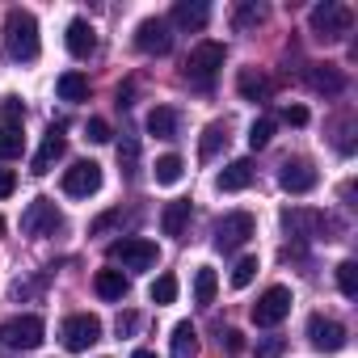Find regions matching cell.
<instances>
[{"label": "cell", "mask_w": 358, "mask_h": 358, "mask_svg": "<svg viewBox=\"0 0 358 358\" xmlns=\"http://www.w3.org/2000/svg\"><path fill=\"white\" fill-rule=\"evenodd\" d=\"M5 51L17 59V64H34L43 43H38V22L30 9H9L5 17Z\"/></svg>", "instance_id": "1"}, {"label": "cell", "mask_w": 358, "mask_h": 358, "mask_svg": "<svg viewBox=\"0 0 358 358\" xmlns=\"http://www.w3.org/2000/svg\"><path fill=\"white\" fill-rule=\"evenodd\" d=\"M308 26H312V34H316L320 43H337V38L350 34L354 13H350L345 5H337V0H324V5H316V9L308 13Z\"/></svg>", "instance_id": "2"}, {"label": "cell", "mask_w": 358, "mask_h": 358, "mask_svg": "<svg viewBox=\"0 0 358 358\" xmlns=\"http://www.w3.org/2000/svg\"><path fill=\"white\" fill-rule=\"evenodd\" d=\"M43 337H47V324H43V316H34V312L9 316L5 324H0V345H5V350H38Z\"/></svg>", "instance_id": "3"}, {"label": "cell", "mask_w": 358, "mask_h": 358, "mask_svg": "<svg viewBox=\"0 0 358 358\" xmlns=\"http://www.w3.org/2000/svg\"><path fill=\"white\" fill-rule=\"evenodd\" d=\"M156 257H160V249L143 236H122V241L110 245V262L122 266V270H152Z\"/></svg>", "instance_id": "4"}, {"label": "cell", "mask_w": 358, "mask_h": 358, "mask_svg": "<svg viewBox=\"0 0 358 358\" xmlns=\"http://www.w3.org/2000/svg\"><path fill=\"white\" fill-rule=\"evenodd\" d=\"M64 228V215L51 199H34L26 211H22V232L26 236H55Z\"/></svg>", "instance_id": "5"}, {"label": "cell", "mask_w": 358, "mask_h": 358, "mask_svg": "<svg viewBox=\"0 0 358 358\" xmlns=\"http://www.w3.org/2000/svg\"><path fill=\"white\" fill-rule=\"evenodd\" d=\"M59 337H64V345H68L72 354H80V350H89V345L101 341V320H97L93 312H76V316L64 320Z\"/></svg>", "instance_id": "6"}, {"label": "cell", "mask_w": 358, "mask_h": 358, "mask_svg": "<svg viewBox=\"0 0 358 358\" xmlns=\"http://www.w3.org/2000/svg\"><path fill=\"white\" fill-rule=\"evenodd\" d=\"M220 68H224V47H220V43H199V47L190 51V59H186V80L211 85Z\"/></svg>", "instance_id": "7"}, {"label": "cell", "mask_w": 358, "mask_h": 358, "mask_svg": "<svg viewBox=\"0 0 358 358\" xmlns=\"http://www.w3.org/2000/svg\"><path fill=\"white\" fill-rule=\"evenodd\" d=\"M135 47L143 55H169L173 51V26L164 17H143L135 26Z\"/></svg>", "instance_id": "8"}, {"label": "cell", "mask_w": 358, "mask_h": 358, "mask_svg": "<svg viewBox=\"0 0 358 358\" xmlns=\"http://www.w3.org/2000/svg\"><path fill=\"white\" fill-rule=\"evenodd\" d=\"M287 312H291V291H287V287H270V291H262V299L253 303V324H257V329H274V324L287 320Z\"/></svg>", "instance_id": "9"}, {"label": "cell", "mask_w": 358, "mask_h": 358, "mask_svg": "<svg viewBox=\"0 0 358 358\" xmlns=\"http://www.w3.org/2000/svg\"><path fill=\"white\" fill-rule=\"evenodd\" d=\"M101 190V164L97 160H76L68 173H64V194L72 199H89Z\"/></svg>", "instance_id": "10"}, {"label": "cell", "mask_w": 358, "mask_h": 358, "mask_svg": "<svg viewBox=\"0 0 358 358\" xmlns=\"http://www.w3.org/2000/svg\"><path fill=\"white\" fill-rule=\"evenodd\" d=\"M249 236H253V215L249 211H232V215H224L215 224V249H224V253L241 249Z\"/></svg>", "instance_id": "11"}, {"label": "cell", "mask_w": 358, "mask_h": 358, "mask_svg": "<svg viewBox=\"0 0 358 358\" xmlns=\"http://www.w3.org/2000/svg\"><path fill=\"white\" fill-rule=\"evenodd\" d=\"M282 228H287L295 241H316V236L329 232V220H324L320 211H303V207H295V211L282 215Z\"/></svg>", "instance_id": "12"}, {"label": "cell", "mask_w": 358, "mask_h": 358, "mask_svg": "<svg viewBox=\"0 0 358 358\" xmlns=\"http://www.w3.org/2000/svg\"><path fill=\"white\" fill-rule=\"evenodd\" d=\"M278 186H282L287 194H308V190L316 186V169H312V160H303V156L287 160L282 173H278Z\"/></svg>", "instance_id": "13"}, {"label": "cell", "mask_w": 358, "mask_h": 358, "mask_svg": "<svg viewBox=\"0 0 358 358\" xmlns=\"http://www.w3.org/2000/svg\"><path fill=\"white\" fill-rule=\"evenodd\" d=\"M308 337H312L316 350L337 354V350L345 345V324H337V320H329V316H312V320H308Z\"/></svg>", "instance_id": "14"}, {"label": "cell", "mask_w": 358, "mask_h": 358, "mask_svg": "<svg viewBox=\"0 0 358 358\" xmlns=\"http://www.w3.org/2000/svg\"><path fill=\"white\" fill-rule=\"evenodd\" d=\"M207 22H211V5H203V0H177V5H173V22H169V26L199 34V30H207Z\"/></svg>", "instance_id": "15"}, {"label": "cell", "mask_w": 358, "mask_h": 358, "mask_svg": "<svg viewBox=\"0 0 358 358\" xmlns=\"http://www.w3.org/2000/svg\"><path fill=\"white\" fill-rule=\"evenodd\" d=\"M64 148H68L64 131H59V127H51V131L43 135V148H38V152H34V160H30V173H38V177H43V173H51V164L64 156Z\"/></svg>", "instance_id": "16"}, {"label": "cell", "mask_w": 358, "mask_h": 358, "mask_svg": "<svg viewBox=\"0 0 358 358\" xmlns=\"http://www.w3.org/2000/svg\"><path fill=\"white\" fill-rule=\"evenodd\" d=\"M64 43H68V51H72L76 59H89V55L97 51V30H93L85 17H72V22H68V38H64Z\"/></svg>", "instance_id": "17"}, {"label": "cell", "mask_w": 358, "mask_h": 358, "mask_svg": "<svg viewBox=\"0 0 358 358\" xmlns=\"http://www.w3.org/2000/svg\"><path fill=\"white\" fill-rule=\"evenodd\" d=\"M253 182V160H232V164H224V173L215 177V186L224 190V194H236V190H245Z\"/></svg>", "instance_id": "18"}, {"label": "cell", "mask_w": 358, "mask_h": 358, "mask_svg": "<svg viewBox=\"0 0 358 358\" xmlns=\"http://www.w3.org/2000/svg\"><path fill=\"white\" fill-rule=\"evenodd\" d=\"M308 85H312L316 93H341V89H345V76H341L333 64H312Z\"/></svg>", "instance_id": "19"}, {"label": "cell", "mask_w": 358, "mask_h": 358, "mask_svg": "<svg viewBox=\"0 0 358 358\" xmlns=\"http://www.w3.org/2000/svg\"><path fill=\"white\" fill-rule=\"evenodd\" d=\"M169 345H173V358H199V333H194V324L182 320V324L173 329Z\"/></svg>", "instance_id": "20"}, {"label": "cell", "mask_w": 358, "mask_h": 358, "mask_svg": "<svg viewBox=\"0 0 358 358\" xmlns=\"http://www.w3.org/2000/svg\"><path fill=\"white\" fill-rule=\"evenodd\" d=\"M236 89H241L245 101H266V97H270V80H266L257 68H245V72L236 76Z\"/></svg>", "instance_id": "21"}, {"label": "cell", "mask_w": 358, "mask_h": 358, "mask_svg": "<svg viewBox=\"0 0 358 358\" xmlns=\"http://www.w3.org/2000/svg\"><path fill=\"white\" fill-rule=\"evenodd\" d=\"M148 135H156V139H177V110L156 106V110L148 114Z\"/></svg>", "instance_id": "22"}, {"label": "cell", "mask_w": 358, "mask_h": 358, "mask_svg": "<svg viewBox=\"0 0 358 358\" xmlns=\"http://www.w3.org/2000/svg\"><path fill=\"white\" fill-rule=\"evenodd\" d=\"M93 287H97V295H101V299H122L131 282H127V274H122V270H97Z\"/></svg>", "instance_id": "23"}, {"label": "cell", "mask_w": 358, "mask_h": 358, "mask_svg": "<svg viewBox=\"0 0 358 358\" xmlns=\"http://www.w3.org/2000/svg\"><path fill=\"white\" fill-rule=\"evenodd\" d=\"M224 143H228V127H224V122H211V127L203 131V139H199V160H203V164L215 160Z\"/></svg>", "instance_id": "24"}, {"label": "cell", "mask_w": 358, "mask_h": 358, "mask_svg": "<svg viewBox=\"0 0 358 358\" xmlns=\"http://www.w3.org/2000/svg\"><path fill=\"white\" fill-rule=\"evenodd\" d=\"M22 148H26L22 122H0V160H13V156H22Z\"/></svg>", "instance_id": "25"}, {"label": "cell", "mask_w": 358, "mask_h": 358, "mask_svg": "<svg viewBox=\"0 0 358 358\" xmlns=\"http://www.w3.org/2000/svg\"><path fill=\"white\" fill-rule=\"evenodd\" d=\"M152 173H156L160 186H177V182H182V173H186V164H182V156H177V152H164Z\"/></svg>", "instance_id": "26"}, {"label": "cell", "mask_w": 358, "mask_h": 358, "mask_svg": "<svg viewBox=\"0 0 358 358\" xmlns=\"http://www.w3.org/2000/svg\"><path fill=\"white\" fill-rule=\"evenodd\" d=\"M55 89L64 101H89V76H80V72H64L55 80Z\"/></svg>", "instance_id": "27"}, {"label": "cell", "mask_w": 358, "mask_h": 358, "mask_svg": "<svg viewBox=\"0 0 358 358\" xmlns=\"http://www.w3.org/2000/svg\"><path fill=\"white\" fill-rule=\"evenodd\" d=\"M215 291H220V278H215V270L211 266H199V274H194V303H215Z\"/></svg>", "instance_id": "28"}, {"label": "cell", "mask_w": 358, "mask_h": 358, "mask_svg": "<svg viewBox=\"0 0 358 358\" xmlns=\"http://www.w3.org/2000/svg\"><path fill=\"white\" fill-rule=\"evenodd\" d=\"M186 220H190V203H169L160 224H164V236H182L186 232Z\"/></svg>", "instance_id": "29"}, {"label": "cell", "mask_w": 358, "mask_h": 358, "mask_svg": "<svg viewBox=\"0 0 358 358\" xmlns=\"http://www.w3.org/2000/svg\"><path fill=\"white\" fill-rule=\"evenodd\" d=\"M337 287H341L345 299H358V266L354 262H341L337 266Z\"/></svg>", "instance_id": "30"}, {"label": "cell", "mask_w": 358, "mask_h": 358, "mask_svg": "<svg viewBox=\"0 0 358 358\" xmlns=\"http://www.w3.org/2000/svg\"><path fill=\"white\" fill-rule=\"evenodd\" d=\"M148 295H152V303H173V299H177V278H173V274H160V278L148 287Z\"/></svg>", "instance_id": "31"}, {"label": "cell", "mask_w": 358, "mask_h": 358, "mask_svg": "<svg viewBox=\"0 0 358 358\" xmlns=\"http://www.w3.org/2000/svg\"><path fill=\"white\" fill-rule=\"evenodd\" d=\"M274 139V118H257L253 127H249V148L257 152V148H266Z\"/></svg>", "instance_id": "32"}, {"label": "cell", "mask_w": 358, "mask_h": 358, "mask_svg": "<svg viewBox=\"0 0 358 358\" xmlns=\"http://www.w3.org/2000/svg\"><path fill=\"white\" fill-rule=\"evenodd\" d=\"M257 270H262V266H257V257H241V262H236V270H232V287H249Z\"/></svg>", "instance_id": "33"}, {"label": "cell", "mask_w": 358, "mask_h": 358, "mask_svg": "<svg viewBox=\"0 0 358 358\" xmlns=\"http://www.w3.org/2000/svg\"><path fill=\"white\" fill-rule=\"evenodd\" d=\"M257 22H266V9H262V5H241V9H236V30H249V26H257Z\"/></svg>", "instance_id": "34"}, {"label": "cell", "mask_w": 358, "mask_h": 358, "mask_svg": "<svg viewBox=\"0 0 358 358\" xmlns=\"http://www.w3.org/2000/svg\"><path fill=\"white\" fill-rule=\"evenodd\" d=\"M287 350V337H262L257 341V358H282Z\"/></svg>", "instance_id": "35"}, {"label": "cell", "mask_w": 358, "mask_h": 358, "mask_svg": "<svg viewBox=\"0 0 358 358\" xmlns=\"http://www.w3.org/2000/svg\"><path fill=\"white\" fill-rule=\"evenodd\" d=\"M0 114H5V122H22L26 118V106L17 97H5V101H0Z\"/></svg>", "instance_id": "36"}, {"label": "cell", "mask_w": 358, "mask_h": 358, "mask_svg": "<svg viewBox=\"0 0 358 358\" xmlns=\"http://www.w3.org/2000/svg\"><path fill=\"white\" fill-rule=\"evenodd\" d=\"M89 139H93V143H110V122H106V118H93V122H89Z\"/></svg>", "instance_id": "37"}, {"label": "cell", "mask_w": 358, "mask_h": 358, "mask_svg": "<svg viewBox=\"0 0 358 358\" xmlns=\"http://www.w3.org/2000/svg\"><path fill=\"white\" fill-rule=\"evenodd\" d=\"M118 220H122V207H118V211H106V215H97V220H93V228H89V232H93V236H101V232H106V228H110V224H118Z\"/></svg>", "instance_id": "38"}, {"label": "cell", "mask_w": 358, "mask_h": 358, "mask_svg": "<svg viewBox=\"0 0 358 358\" xmlns=\"http://www.w3.org/2000/svg\"><path fill=\"white\" fill-rule=\"evenodd\" d=\"M220 345H224L228 354H241V350H245V333H236V329H228V333L220 337Z\"/></svg>", "instance_id": "39"}, {"label": "cell", "mask_w": 358, "mask_h": 358, "mask_svg": "<svg viewBox=\"0 0 358 358\" xmlns=\"http://www.w3.org/2000/svg\"><path fill=\"white\" fill-rule=\"evenodd\" d=\"M282 122L303 127V122H308V110H303V106H287V110H282Z\"/></svg>", "instance_id": "40"}, {"label": "cell", "mask_w": 358, "mask_h": 358, "mask_svg": "<svg viewBox=\"0 0 358 358\" xmlns=\"http://www.w3.org/2000/svg\"><path fill=\"white\" fill-rule=\"evenodd\" d=\"M135 156H139V148H135V139H122V143H118V160H122V164L131 169V164H135Z\"/></svg>", "instance_id": "41"}, {"label": "cell", "mask_w": 358, "mask_h": 358, "mask_svg": "<svg viewBox=\"0 0 358 358\" xmlns=\"http://www.w3.org/2000/svg\"><path fill=\"white\" fill-rule=\"evenodd\" d=\"M135 329H139V316H135V312H122V316H118V333H122V337H131Z\"/></svg>", "instance_id": "42"}, {"label": "cell", "mask_w": 358, "mask_h": 358, "mask_svg": "<svg viewBox=\"0 0 358 358\" xmlns=\"http://www.w3.org/2000/svg\"><path fill=\"white\" fill-rule=\"evenodd\" d=\"M13 186H17V177H13L9 169H0V199H9V194H13Z\"/></svg>", "instance_id": "43"}, {"label": "cell", "mask_w": 358, "mask_h": 358, "mask_svg": "<svg viewBox=\"0 0 358 358\" xmlns=\"http://www.w3.org/2000/svg\"><path fill=\"white\" fill-rule=\"evenodd\" d=\"M131 358H156V354H152V350H135Z\"/></svg>", "instance_id": "44"}, {"label": "cell", "mask_w": 358, "mask_h": 358, "mask_svg": "<svg viewBox=\"0 0 358 358\" xmlns=\"http://www.w3.org/2000/svg\"><path fill=\"white\" fill-rule=\"evenodd\" d=\"M0 236H5V215H0Z\"/></svg>", "instance_id": "45"}]
</instances>
